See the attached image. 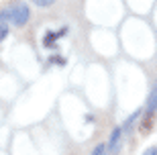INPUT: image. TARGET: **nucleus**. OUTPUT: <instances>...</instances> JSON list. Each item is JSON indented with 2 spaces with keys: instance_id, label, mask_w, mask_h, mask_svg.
<instances>
[{
  "instance_id": "nucleus-1",
  "label": "nucleus",
  "mask_w": 157,
  "mask_h": 155,
  "mask_svg": "<svg viewBox=\"0 0 157 155\" xmlns=\"http://www.w3.org/2000/svg\"><path fill=\"white\" fill-rule=\"evenodd\" d=\"M8 12H10V23L17 25V27H25L29 23V17H31V10L29 6L21 2V0H14L10 6H8Z\"/></svg>"
},
{
  "instance_id": "nucleus-2",
  "label": "nucleus",
  "mask_w": 157,
  "mask_h": 155,
  "mask_svg": "<svg viewBox=\"0 0 157 155\" xmlns=\"http://www.w3.org/2000/svg\"><path fill=\"white\" fill-rule=\"evenodd\" d=\"M121 137H122V126H114L110 133V141H108V153L117 155L121 149Z\"/></svg>"
},
{
  "instance_id": "nucleus-3",
  "label": "nucleus",
  "mask_w": 157,
  "mask_h": 155,
  "mask_svg": "<svg viewBox=\"0 0 157 155\" xmlns=\"http://www.w3.org/2000/svg\"><path fill=\"white\" fill-rule=\"evenodd\" d=\"M155 110H157V88L149 94V100H147V116L145 118H151V116L155 114Z\"/></svg>"
},
{
  "instance_id": "nucleus-4",
  "label": "nucleus",
  "mask_w": 157,
  "mask_h": 155,
  "mask_svg": "<svg viewBox=\"0 0 157 155\" xmlns=\"http://www.w3.org/2000/svg\"><path fill=\"white\" fill-rule=\"evenodd\" d=\"M65 33H67V27H63V29L57 31V33H51V31H49V33L45 35V39H43V45H45V47H51L53 43H55V39H57V37H61V35H65Z\"/></svg>"
},
{
  "instance_id": "nucleus-5",
  "label": "nucleus",
  "mask_w": 157,
  "mask_h": 155,
  "mask_svg": "<svg viewBox=\"0 0 157 155\" xmlns=\"http://www.w3.org/2000/svg\"><path fill=\"white\" fill-rule=\"evenodd\" d=\"M139 116H141V110H135L133 114H131V116L127 118V121H124V125H122V131H124V129H131V126H133V122L137 121Z\"/></svg>"
},
{
  "instance_id": "nucleus-6",
  "label": "nucleus",
  "mask_w": 157,
  "mask_h": 155,
  "mask_svg": "<svg viewBox=\"0 0 157 155\" xmlns=\"http://www.w3.org/2000/svg\"><path fill=\"white\" fill-rule=\"evenodd\" d=\"M6 35H8V25H6V23H0V43L6 39Z\"/></svg>"
},
{
  "instance_id": "nucleus-7",
  "label": "nucleus",
  "mask_w": 157,
  "mask_h": 155,
  "mask_svg": "<svg viewBox=\"0 0 157 155\" xmlns=\"http://www.w3.org/2000/svg\"><path fill=\"white\" fill-rule=\"evenodd\" d=\"M104 153H106V145L104 143L96 145V147H94V151H92V155H104Z\"/></svg>"
},
{
  "instance_id": "nucleus-8",
  "label": "nucleus",
  "mask_w": 157,
  "mask_h": 155,
  "mask_svg": "<svg viewBox=\"0 0 157 155\" xmlns=\"http://www.w3.org/2000/svg\"><path fill=\"white\" fill-rule=\"evenodd\" d=\"M31 2H35L37 6H51L55 0H31Z\"/></svg>"
},
{
  "instance_id": "nucleus-9",
  "label": "nucleus",
  "mask_w": 157,
  "mask_h": 155,
  "mask_svg": "<svg viewBox=\"0 0 157 155\" xmlns=\"http://www.w3.org/2000/svg\"><path fill=\"white\" fill-rule=\"evenodd\" d=\"M143 155H157V145H151V147H149Z\"/></svg>"
},
{
  "instance_id": "nucleus-10",
  "label": "nucleus",
  "mask_w": 157,
  "mask_h": 155,
  "mask_svg": "<svg viewBox=\"0 0 157 155\" xmlns=\"http://www.w3.org/2000/svg\"><path fill=\"white\" fill-rule=\"evenodd\" d=\"M104 155H106V153H104Z\"/></svg>"
}]
</instances>
